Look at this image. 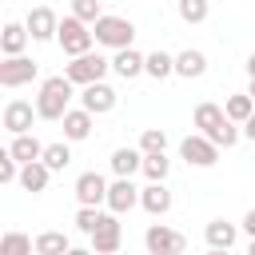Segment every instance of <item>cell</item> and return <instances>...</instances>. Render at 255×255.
<instances>
[{"label": "cell", "mask_w": 255, "mask_h": 255, "mask_svg": "<svg viewBox=\"0 0 255 255\" xmlns=\"http://www.w3.org/2000/svg\"><path fill=\"white\" fill-rule=\"evenodd\" d=\"M195 128H199V135L211 139L215 147H235L239 135H243V131L227 120V112H223L219 104H199V108H195Z\"/></svg>", "instance_id": "6da1fadb"}, {"label": "cell", "mask_w": 255, "mask_h": 255, "mask_svg": "<svg viewBox=\"0 0 255 255\" xmlns=\"http://www.w3.org/2000/svg\"><path fill=\"white\" fill-rule=\"evenodd\" d=\"M68 100H72V80L68 76H48L40 84V96H36V116L40 120H64L72 112Z\"/></svg>", "instance_id": "7a4b0ae2"}, {"label": "cell", "mask_w": 255, "mask_h": 255, "mask_svg": "<svg viewBox=\"0 0 255 255\" xmlns=\"http://www.w3.org/2000/svg\"><path fill=\"white\" fill-rule=\"evenodd\" d=\"M56 40H60V48L72 56V60H80V56H88L92 52V32H88V24H80L76 16H64L60 20V32H56Z\"/></svg>", "instance_id": "3957f363"}, {"label": "cell", "mask_w": 255, "mask_h": 255, "mask_svg": "<svg viewBox=\"0 0 255 255\" xmlns=\"http://www.w3.org/2000/svg\"><path fill=\"white\" fill-rule=\"evenodd\" d=\"M92 36H96L100 44L116 48V52H128V48H131L135 28H131V20H124V16H104V20L92 28Z\"/></svg>", "instance_id": "277c9868"}, {"label": "cell", "mask_w": 255, "mask_h": 255, "mask_svg": "<svg viewBox=\"0 0 255 255\" xmlns=\"http://www.w3.org/2000/svg\"><path fill=\"white\" fill-rule=\"evenodd\" d=\"M108 68H112V60H104V56L88 52V56L72 60V64L64 68V76H68L72 84H80V88H92V84H104V72H108Z\"/></svg>", "instance_id": "5b68a950"}, {"label": "cell", "mask_w": 255, "mask_h": 255, "mask_svg": "<svg viewBox=\"0 0 255 255\" xmlns=\"http://www.w3.org/2000/svg\"><path fill=\"white\" fill-rule=\"evenodd\" d=\"M143 243H147L151 255H183V247H187V239H183L179 231L163 227V223H151L147 235H143Z\"/></svg>", "instance_id": "8992f818"}, {"label": "cell", "mask_w": 255, "mask_h": 255, "mask_svg": "<svg viewBox=\"0 0 255 255\" xmlns=\"http://www.w3.org/2000/svg\"><path fill=\"white\" fill-rule=\"evenodd\" d=\"M76 199H80V207H96V211H100V203H108V183H104V175H100V171H84V175L76 179Z\"/></svg>", "instance_id": "52a82bcc"}, {"label": "cell", "mask_w": 255, "mask_h": 255, "mask_svg": "<svg viewBox=\"0 0 255 255\" xmlns=\"http://www.w3.org/2000/svg\"><path fill=\"white\" fill-rule=\"evenodd\" d=\"M116 100H120V96H116L112 84H92V88L80 92V108H84L88 116H104V112H112Z\"/></svg>", "instance_id": "ba28073f"}, {"label": "cell", "mask_w": 255, "mask_h": 255, "mask_svg": "<svg viewBox=\"0 0 255 255\" xmlns=\"http://www.w3.org/2000/svg\"><path fill=\"white\" fill-rule=\"evenodd\" d=\"M179 155H183L191 167H211V163L219 159V147H215L211 139H203V135H187V139L179 143Z\"/></svg>", "instance_id": "9c48e42d"}, {"label": "cell", "mask_w": 255, "mask_h": 255, "mask_svg": "<svg viewBox=\"0 0 255 255\" xmlns=\"http://www.w3.org/2000/svg\"><path fill=\"white\" fill-rule=\"evenodd\" d=\"M32 80H36V60L16 56V60L0 64V88H20V84H32Z\"/></svg>", "instance_id": "30bf717a"}, {"label": "cell", "mask_w": 255, "mask_h": 255, "mask_svg": "<svg viewBox=\"0 0 255 255\" xmlns=\"http://www.w3.org/2000/svg\"><path fill=\"white\" fill-rule=\"evenodd\" d=\"M135 203H139V187H135L131 179L108 183V207H112V215H124V211H131Z\"/></svg>", "instance_id": "8fae6325"}, {"label": "cell", "mask_w": 255, "mask_h": 255, "mask_svg": "<svg viewBox=\"0 0 255 255\" xmlns=\"http://www.w3.org/2000/svg\"><path fill=\"white\" fill-rule=\"evenodd\" d=\"M120 239H124L120 219H116V215H104L100 231L92 235V251H96V255H116V251H120Z\"/></svg>", "instance_id": "7c38bea8"}, {"label": "cell", "mask_w": 255, "mask_h": 255, "mask_svg": "<svg viewBox=\"0 0 255 255\" xmlns=\"http://www.w3.org/2000/svg\"><path fill=\"white\" fill-rule=\"evenodd\" d=\"M24 28H28V36H32V40H52V36L60 32V20H56V12H52V8H32Z\"/></svg>", "instance_id": "4fadbf2b"}, {"label": "cell", "mask_w": 255, "mask_h": 255, "mask_svg": "<svg viewBox=\"0 0 255 255\" xmlns=\"http://www.w3.org/2000/svg\"><path fill=\"white\" fill-rule=\"evenodd\" d=\"M4 128H8L12 135H28V128H32V104H28V100H8V108H4Z\"/></svg>", "instance_id": "5bb4252c"}, {"label": "cell", "mask_w": 255, "mask_h": 255, "mask_svg": "<svg viewBox=\"0 0 255 255\" xmlns=\"http://www.w3.org/2000/svg\"><path fill=\"white\" fill-rule=\"evenodd\" d=\"M8 155H12L20 167H28V163H40V159H44V143H40L36 135H16L12 147H8Z\"/></svg>", "instance_id": "9a60e30c"}, {"label": "cell", "mask_w": 255, "mask_h": 255, "mask_svg": "<svg viewBox=\"0 0 255 255\" xmlns=\"http://www.w3.org/2000/svg\"><path fill=\"white\" fill-rule=\"evenodd\" d=\"M112 171H116L120 179H131L135 171H143V151H135V147H116V151H112Z\"/></svg>", "instance_id": "2e32d148"}, {"label": "cell", "mask_w": 255, "mask_h": 255, "mask_svg": "<svg viewBox=\"0 0 255 255\" xmlns=\"http://www.w3.org/2000/svg\"><path fill=\"white\" fill-rule=\"evenodd\" d=\"M139 207L151 211V215H167V211H171V191H167L163 183H147V187L139 191Z\"/></svg>", "instance_id": "e0dca14e"}, {"label": "cell", "mask_w": 255, "mask_h": 255, "mask_svg": "<svg viewBox=\"0 0 255 255\" xmlns=\"http://www.w3.org/2000/svg\"><path fill=\"white\" fill-rule=\"evenodd\" d=\"M203 235H207V247H211V251H231V243H235L239 231H235V223H227V219H211Z\"/></svg>", "instance_id": "ac0fdd59"}, {"label": "cell", "mask_w": 255, "mask_h": 255, "mask_svg": "<svg viewBox=\"0 0 255 255\" xmlns=\"http://www.w3.org/2000/svg\"><path fill=\"white\" fill-rule=\"evenodd\" d=\"M143 64H147V56H139L135 48H128V52H116V56H112V72H116L120 80L139 76V72H143Z\"/></svg>", "instance_id": "d6986e66"}, {"label": "cell", "mask_w": 255, "mask_h": 255, "mask_svg": "<svg viewBox=\"0 0 255 255\" xmlns=\"http://www.w3.org/2000/svg\"><path fill=\"white\" fill-rule=\"evenodd\" d=\"M24 44H28V28L4 24V32H0V52H4V60H16V56L24 52Z\"/></svg>", "instance_id": "ffe728a7"}, {"label": "cell", "mask_w": 255, "mask_h": 255, "mask_svg": "<svg viewBox=\"0 0 255 255\" xmlns=\"http://www.w3.org/2000/svg\"><path fill=\"white\" fill-rule=\"evenodd\" d=\"M203 72H207V56H203V52L187 48V52H179V56H175V76L195 80V76H203Z\"/></svg>", "instance_id": "44dd1931"}, {"label": "cell", "mask_w": 255, "mask_h": 255, "mask_svg": "<svg viewBox=\"0 0 255 255\" xmlns=\"http://www.w3.org/2000/svg\"><path fill=\"white\" fill-rule=\"evenodd\" d=\"M64 135H68V139H88V135H92V116H88L84 108L68 112V116H64Z\"/></svg>", "instance_id": "7402d4cb"}, {"label": "cell", "mask_w": 255, "mask_h": 255, "mask_svg": "<svg viewBox=\"0 0 255 255\" xmlns=\"http://www.w3.org/2000/svg\"><path fill=\"white\" fill-rule=\"evenodd\" d=\"M72 243L64 239V231H40L36 235V255H68Z\"/></svg>", "instance_id": "603a6c76"}, {"label": "cell", "mask_w": 255, "mask_h": 255, "mask_svg": "<svg viewBox=\"0 0 255 255\" xmlns=\"http://www.w3.org/2000/svg\"><path fill=\"white\" fill-rule=\"evenodd\" d=\"M48 175H52V171H48L44 163H28V167H20V187H24V191H44V187H48Z\"/></svg>", "instance_id": "cb8c5ba5"}, {"label": "cell", "mask_w": 255, "mask_h": 255, "mask_svg": "<svg viewBox=\"0 0 255 255\" xmlns=\"http://www.w3.org/2000/svg\"><path fill=\"white\" fill-rule=\"evenodd\" d=\"M223 112H227V120H231V124H247V120L255 116V100H251V96H231Z\"/></svg>", "instance_id": "d4e9b609"}, {"label": "cell", "mask_w": 255, "mask_h": 255, "mask_svg": "<svg viewBox=\"0 0 255 255\" xmlns=\"http://www.w3.org/2000/svg\"><path fill=\"white\" fill-rule=\"evenodd\" d=\"M36 251V243L24 235V231H8L4 239H0V255H32Z\"/></svg>", "instance_id": "484cf974"}, {"label": "cell", "mask_w": 255, "mask_h": 255, "mask_svg": "<svg viewBox=\"0 0 255 255\" xmlns=\"http://www.w3.org/2000/svg\"><path fill=\"white\" fill-rule=\"evenodd\" d=\"M48 171H64L68 163H72V151H68V143H48L44 147V159H40Z\"/></svg>", "instance_id": "4316f807"}, {"label": "cell", "mask_w": 255, "mask_h": 255, "mask_svg": "<svg viewBox=\"0 0 255 255\" xmlns=\"http://www.w3.org/2000/svg\"><path fill=\"white\" fill-rule=\"evenodd\" d=\"M72 16H76L80 24H92V28H96V24H100L108 12H104L96 0H76V4H72Z\"/></svg>", "instance_id": "83f0119b"}, {"label": "cell", "mask_w": 255, "mask_h": 255, "mask_svg": "<svg viewBox=\"0 0 255 255\" xmlns=\"http://www.w3.org/2000/svg\"><path fill=\"white\" fill-rule=\"evenodd\" d=\"M143 72H147V76H155V80H163V76H171V72H175V56H167V52H151V56H147V64H143Z\"/></svg>", "instance_id": "f1b7e54d"}, {"label": "cell", "mask_w": 255, "mask_h": 255, "mask_svg": "<svg viewBox=\"0 0 255 255\" xmlns=\"http://www.w3.org/2000/svg\"><path fill=\"white\" fill-rule=\"evenodd\" d=\"M163 147H167L163 128H147V131L139 135V151H143V155H163Z\"/></svg>", "instance_id": "f546056e"}, {"label": "cell", "mask_w": 255, "mask_h": 255, "mask_svg": "<svg viewBox=\"0 0 255 255\" xmlns=\"http://www.w3.org/2000/svg\"><path fill=\"white\" fill-rule=\"evenodd\" d=\"M167 155H143V175L151 179V183H163L167 179Z\"/></svg>", "instance_id": "4dcf8cb0"}, {"label": "cell", "mask_w": 255, "mask_h": 255, "mask_svg": "<svg viewBox=\"0 0 255 255\" xmlns=\"http://www.w3.org/2000/svg\"><path fill=\"white\" fill-rule=\"evenodd\" d=\"M100 223H104V215H100L96 207H80V211H76V227H80L84 235H96Z\"/></svg>", "instance_id": "1f68e13d"}, {"label": "cell", "mask_w": 255, "mask_h": 255, "mask_svg": "<svg viewBox=\"0 0 255 255\" xmlns=\"http://www.w3.org/2000/svg\"><path fill=\"white\" fill-rule=\"evenodd\" d=\"M179 16L187 24H199V20H207V4L203 0H179Z\"/></svg>", "instance_id": "d6a6232c"}, {"label": "cell", "mask_w": 255, "mask_h": 255, "mask_svg": "<svg viewBox=\"0 0 255 255\" xmlns=\"http://www.w3.org/2000/svg\"><path fill=\"white\" fill-rule=\"evenodd\" d=\"M12 179H20V163L4 151V155H0V183H12Z\"/></svg>", "instance_id": "836d02e7"}, {"label": "cell", "mask_w": 255, "mask_h": 255, "mask_svg": "<svg viewBox=\"0 0 255 255\" xmlns=\"http://www.w3.org/2000/svg\"><path fill=\"white\" fill-rule=\"evenodd\" d=\"M243 231L255 239V211H247V215H243Z\"/></svg>", "instance_id": "e575fe53"}, {"label": "cell", "mask_w": 255, "mask_h": 255, "mask_svg": "<svg viewBox=\"0 0 255 255\" xmlns=\"http://www.w3.org/2000/svg\"><path fill=\"white\" fill-rule=\"evenodd\" d=\"M243 135H247V139H251V143H255V116H251V120H247V124H243Z\"/></svg>", "instance_id": "d590c367"}, {"label": "cell", "mask_w": 255, "mask_h": 255, "mask_svg": "<svg viewBox=\"0 0 255 255\" xmlns=\"http://www.w3.org/2000/svg\"><path fill=\"white\" fill-rule=\"evenodd\" d=\"M247 76H251V84H255V52L247 56Z\"/></svg>", "instance_id": "8d00e7d4"}, {"label": "cell", "mask_w": 255, "mask_h": 255, "mask_svg": "<svg viewBox=\"0 0 255 255\" xmlns=\"http://www.w3.org/2000/svg\"><path fill=\"white\" fill-rule=\"evenodd\" d=\"M68 255H96V251H92V247H72Z\"/></svg>", "instance_id": "74e56055"}, {"label": "cell", "mask_w": 255, "mask_h": 255, "mask_svg": "<svg viewBox=\"0 0 255 255\" xmlns=\"http://www.w3.org/2000/svg\"><path fill=\"white\" fill-rule=\"evenodd\" d=\"M247 255H255V239H251V247H247Z\"/></svg>", "instance_id": "f35d334b"}, {"label": "cell", "mask_w": 255, "mask_h": 255, "mask_svg": "<svg viewBox=\"0 0 255 255\" xmlns=\"http://www.w3.org/2000/svg\"><path fill=\"white\" fill-rule=\"evenodd\" d=\"M207 255H227V251H207Z\"/></svg>", "instance_id": "ab89813d"}, {"label": "cell", "mask_w": 255, "mask_h": 255, "mask_svg": "<svg viewBox=\"0 0 255 255\" xmlns=\"http://www.w3.org/2000/svg\"><path fill=\"white\" fill-rule=\"evenodd\" d=\"M251 100H255V84H251Z\"/></svg>", "instance_id": "60d3db41"}]
</instances>
